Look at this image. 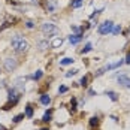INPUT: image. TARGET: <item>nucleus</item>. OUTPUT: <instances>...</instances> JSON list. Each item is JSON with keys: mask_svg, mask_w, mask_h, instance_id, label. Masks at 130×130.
I'll return each mask as SVG.
<instances>
[{"mask_svg": "<svg viewBox=\"0 0 130 130\" xmlns=\"http://www.w3.org/2000/svg\"><path fill=\"white\" fill-rule=\"evenodd\" d=\"M40 30H42V33H43V35H48V36H51V35H55V33L58 31L57 26H54L52 23H45V24H42Z\"/></svg>", "mask_w": 130, "mask_h": 130, "instance_id": "4", "label": "nucleus"}, {"mask_svg": "<svg viewBox=\"0 0 130 130\" xmlns=\"http://www.w3.org/2000/svg\"><path fill=\"white\" fill-rule=\"evenodd\" d=\"M81 5H82V0H73V3H72L73 8H79Z\"/></svg>", "mask_w": 130, "mask_h": 130, "instance_id": "24", "label": "nucleus"}, {"mask_svg": "<svg viewBox=\"0 0 130 130\" xmlns=\"http://www.w3.org/2000/svg\"><path fill=\"white\" fill-rule=\"evenodd\" d=\"M39 48L40 50H46L48 48V42H39Z\"/></svg>", "mask_w": 130, "mask_h": 130, "instance_id": "25", "label": "nucleus"}, {"mask_svg": "<svg viewBox=\"0 0 130 130\" xmlns=\"http://www.w3.org/2000/svg\"><path fill=\"white\" fill-rule=\"evenodd\" d=\"M124 63V60H118V61H115V63H111V64H106L105 67H102V69H99L97 72H96V76H100V75H103L105 72H108V70H114V69H118L120 66Z\"/></svg>", "mask_w": 130, "mask_h": 130, "instance_id": "3", "label": "nucleus"}, {"mask_svg": "<svg viewBox=\"0 0 130 130\" xmlns=\"http://www.w3.org/2000/svg\"><path fill=\"white\" fill-rule=\"evenodd\" d=\"M120 31H121V26H114V27H112V30H111V33H112V35H118Z\"/></svg>", "mask_w": 130, "mask_h": 130, "instance_id": "20", "label": "nucleus"}, {"mask_svg": "<svg viewBox=\"0 0 130 130\" xmlns=\"http://www.w3.org/2000/svg\"><path fill=\"white\" fill-rule=\"evenodd\" d=\"M24 117H26L24 114H18V115H15V117L12 118V121H13V123H20V121H21Z\"/></svg>", "mask_w": 130, "mask_h": 130, "instance_id": "18", "label": "nucleus"}, {"mask_svg": "<svg viewBox=\"0 0 130 130\" xmlns=\"http://www.w3.org/2000/svg\"><path fill=\"white\" fill-rule=\"evenodd\" d=\"M72 63H73V58H72V57H64L63 60H60V64H63V66L72 64Z\"/></svg>", "mask_w": 130, "mask_h": 130, "instance_id": "15", "label": "nucleus"}, {"mask_svg": "<svg viewBox=\"0 0 130 130\" xmlns=\"http://www.w3.org/2000/svg\"><path fill=\"white\" fill-rule=\"evenodd\" d=\"M11 45H12V48L17 52H26L28 50V42L24 38H21L20 35L13 36L12 40H11Z\"/></svg>", "mask_w": 130, "mask_h": 130, "instance_id": "1", "label": "nucleus"}, {"mask_svg": "<svg viewBox=\"0 0 130 130\" xmlns=\"http://www.w3.org/2000/svg\"><path fill=\"white\" fill-rule=\"evenodd\" d=\"M91 50H93V45H91V43H87V45H85V46H84V50H82V54H87V52H90Z\"/></svg>", "mask_w": 130, "mask_h": 130, "instance_id": "19", "label": "nucleus"}, {"mask_svg": "<svg viewBox=\"0 0 130 130\" xmlns=\"http://www.w3.org/2000/svg\"><path fill=\"white\" fill-rule=\"evenodd\" d=\"M70 109H72V111H76V99H75V97L70 100Z\"/></svg>", "mask_w": 130, "mask_h": 130, "instance_id": "21", "label": "nucleus"}, {"mask_svg": "<svg viewBox=\"0 0 130 130\" xmlns=\"http://www.w3.org/2000/svg\"><path fill=\"white\" fill-rule=\"evenodd\" d=\"M42 75H43V72H42V70H38L36 73H33V75H31V79H36V81H38V79L42 78Z\"/></svg>", "mask_w": 130, "mask_h": 130, "instance_id": "17", "label": "nucleus"}, {"mask_svg": "<svg viewBox=\"0 0 130 130\" xmlns=\"http://www.w3.org/2000/svg\"><path fill=\"white\" fill-rule=\"evenodd\" d=\"M88 124H90V127H97L99 126V117H91L90 121H88Z\"/></svg>", "mask_w": 130, "mask_h": 130, "instance_id": "14", "label": "nucleus"}, {"mask_svg": "<svg viewBox=\"0 0 130 130\" xmlns=\"http://www.w3.org/2000/svg\"><path fill=\"white\" fill-rule=\"evenodd\" d=\"M18 100H20V93L15 90V88H12V90L9 91V96H8V103L3 106V109L5 111L11 109L12 106H15V105L18 103Z\"/></svg>", "mask_w": 130, "mask_h": 130, "instance_id": "2", "label": "nucleus"}, {"mask_svg": "<svg viewBox=\"0 0 130 130\" xmlns=\"http://www.w3.org/2000/svg\"><path fill=\"white\" fill-rule=\"evenodd\" d=\"M40 103L45 105V106H48V105L51 103V97H50L48 94H42V96H40Z\"/></svg>", "mask_w": 130, "mask_h": 130, "instance_id": "9", "label": "nucleus"}, {"mask_svg": "<svg viewBox=\"0 0 130 130\" xmlns=\"http://www.w3.org/2000/svg\"><path fill=\"white\" fill-rule=\"evenodd\" d=\"M124 63H127V64H130V51L127 52V55H126V60H124Z\"/></svg>", "mask_w": 130, "mask_h": 130, "instance_id": "27", "label": "nucleus"}, {"mask_svg": "<svg viewBox=\"0 0 130 130\" xmlns=\"http://www.w3.org/2000/svg\"><path fill=\"white\" fill-rule=\"evenodd\" d=\"M33 26H35V24H33L31 21H27V23H26V27H27V28H33Z\"/></svg>", "mask_w": 130, "mask_h": 130, "instance_id": "28", "label": "nucleus"}, {"mask_svg": "<svg viewBox=\"0 0 130 130\" xmlns=\"http://www.w3.org/2000/svg\"><path fill=\"white\" fill-rule=\"evenodd\" d=\"M11 26H13L11 21H6V23H3V26H0V31H2V30H5L6 27H11Z\"/></svg>", "mask_w": 130, "mask_h": 130, "instance_id": "23", "label": "nucleus"}, {"mask_svg": "<svg viewBox=\"0 0 130 130\" xmlns=\"http://www.w3.org/2000/svg\"><path fill=\"white\" fill-rule=\"evenodd\" d=\"M112 27H114V23L112 21H105L103 24L99 26V33L100 35H108V33H111Z\"/></svg>", "mask_w": 130, "mask_h": 130, "instance_id": "6", "label": "nucleus"}, {"mask_svg": "<svg viewBox=\"0 0 130 130\" xmlns=\"http://www.w3.org/2000/svg\"><path fill=\"white\" fill-rule=\"evenodd\" d=\"M51 120H52V111H51V109H48V111L43 114V117H42V121H43V123H50Z\"/></svg>", "mask_w": 130, "mask_h": 130, "instance_id": "8", "label": "nucleus"}, {"mask_svg": "<svg viewBox=\"0 0 130 130\" xmlns=\"http://www.w3.org/2000/svg\"><path fill=\"white\" fill-rule=\"evenodd\" d=\"M24 115H26L27 118H31V117H33V106H31L30 103L26 106V112H24Z\"/></svg>", "mask_w": 130, "mask_h": 130, "instance_id": "12", "label": "nucleus"}, {"mask_svg": "<svg viewBox=\"0 0 130 130\" xmlns=\"http://www.w3.org/2000/svg\"><path fill=\"white\" fill-rule=\"evenodd\" d=\"M69 42H70V43H73V45L79 43V42H81V35H76V33H75V35H72V36L69 38Z\"/></svg>", "mask_w": 130, "mask_h": 130, "instance_id": "10", "label": "nucleus"}, {"mask_svg": "<svg viewBox=\"0 0 130 130\" xmlns=\"http://www.w3.org/2000/svg\"><path fill=\"white\" fill-rule=\"evenodd\" d=\"M40 130H50V129H46V127H45V129H40Z\"/></svg>", "mask_w": 130, "mask_h": 130, "instance_id": "29", "label": "nucleus"}, {"mask_svg": "<svg viewBox=\"0 0 130 130\" xmlns=\"http://www.w3.org/2000/svg\"><path fill=\"white\" fill-rule=\"evenodd\" d=\"M61 45H63V39H61V38H55V39L51 42L52 48H58V46H61Z\"/></svg>", "mask_w": 130, "mask_h": 130, "instance_id": "11", "label": "nucleus"}, {"mask_svg": "<svg viewBox=\"0 0 130 130\" xmlns=\"http://www.w3.org/2000/svg\"><path fill=\"white\" fill-rule=\"evenodd\" d=\"M66 91H67V87H64V85H61L58 88V93H66Z\"/></svg>", "mask_w": 130, "mask_h": 130, "instance_id": "26", "label": "nucleus"}, {"mask_svg": "<svg viewBox=\"0 0 130 130\" xmlns=\"http://www.w3.org/2000/svg\"><path fill=\"white\" fill-rule=\"evenodd\" d=\"M76 72H78V69H72V70H69V72L66 73V76H67V78H70V76L76 75Z\"/></svg>", "mask_w": 130, "mask_h": 130, "instance_id": "22", "label": "nucleus"}, {"mask_svg": "<svg viewBox=\"0 0 130 130\" xmlns=\"http://www.w3.org/2000/svg\"><path fill=\"white\" fill-rule=\"evenodd\" d=\"M118 84H121L126 88H130V78L126 75H121V76H118Z\"/></svg>", "mask_w": 130, "mask_h": 130, "instance_id": "7", "label": "nucleus"}, {"mask_svg": "<svg viewBox=\"0 0 130 130\" xmlns=\"http://www.w3.org/2000/svg\"><path fill=\"white\" fill-rule=\"evenodd\" d=\"M106 96H108L112 102H117L118 100V94L115 93V91H106Z\"/></svg>", "mask_w": 130, "mask_h": 130, "instance_id": "13", "label": "nucleus"}, {"mask_svg": "<svg viewBox=\"0 0 130 130\" xmlns=\"http://www.w3.org/2000/svg\"><path fill=\"white\" fill-rule=\"evenodd\" d=\"M17 66H18V61H17V58H6L5 60V70L6 72H12L17 69Z\"/></svg>", "mask_w": 130, "mask_h": 130, "instance_id": "5", "label": "nucleus"}, {"mask_svg": "<svg viewBox=\"0 0 130 130\" xmlns=\"http://www.w3.org/2000/svg\"><path fill=\"white\" fill-rule=\"evenodd\" d=\"M88 81H90V76H88V75H85V76H82V78H81L79 84H81L82 87H87V85H88Z\"/></svg>", "mask_w": 130, "mask_h": 130, "instance_id": "16", "label": "nucleus"}]
</instances>
